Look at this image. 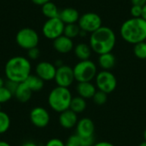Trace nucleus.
<instances>
[{
  "label": "nucleus",
  "mask_w": 146,
  "mask_h": 146,
  "mask_svg": "<svg viewBox=\"0 0 146 146\" xmlns=\"http://www.w3.org/2000/svg\"><path fill=\"white\" fill-rule=\"evenodd\" d=\"M54 80L58 86L68 88L75 80L73 68L65 64L57 68Z\"/></svg>",
  "instance_id": "obj_11"
},
{
  "label": "nucleus",
  "mask_w": 146,
  "mask_h": 146,
  "mask_svg": "<svg viewBox=\"0 0 146 146\" xmlns=\"http://www.w3.org/2000/svg\"><path fill=\"white\" fill-rule=\"evenodd\" d=\"M36 74L44 81H50L55 79L56 67L50 62H40L35 68Z\"/></svg>",
  "instance_id": "obj_12"
},
{
  "label": "nucleus",
  "mask_w": 146,
  "mask_h": 146,
  "mask_svg": "<svg viewBox=\"0 0 146 146\" xmlns=\"http://www.w3.org/2000/svg\"><path fill=\"white\" fill-rule=\"evenodd\" d=\"M144 139H145V141H146V129L144 132Z\"/></svg>",
  "instance_id": "obj_45"
},
{
  "label": "nucleus",
  "mask_w": 146,
  "mask_h": 146,
  "mask_svg": "<svg viewBox=\"0 0 146 146\" xmlns=\"http://www.w3.org/2000/svg\"><path fill=\"white\" fill-rule=\"evenodd\" d=\"M72 98L73 96L68 88L56 86L49 93L48 104L55 112L62 113L69 109Z\"/></svg>",
  "instance_id": "obj_4"
},
{
  "label": "nucleus",
  "mask_w": 146,
  "mask_h": 146,
  "mask_svg": "<svg viewBox=\"0 0 146 146\" xmlns=\"http://www.w3.org/2000/svg\"><path fill=\"white\" fill-rule=\"evenodd\" d=\"M115 62H116V59L114 54H112V52L99 55L98 65L103 70H107V71L111 70L115 67Z\"/></svg>",
  "instance_id": "obj_18"
},
{
  "label": "nucleus",
  "mask_w": 146,
  "mask_h": 146,
  "mask_svg": "<svg viewBox=\"0 0 146 146\" xmlns=\"http://www.w3.org/2000/svg\"><path fill=\"white\" fill-rule=\"evenodd\" d=\"M44 146H65V144L60 139L54 138V139H50V140H48Z\"/></svg>",
  "instance_id": "obj_34"
},
{
  "label": "nucleus",
  "mask_w": 146,
  "mask_h": 146,
  "mask_svg": "<svg viewBox=\"0 0 146 146\" xmlns=\"http://www.w3.org/2000/svg\"><path fill=\"white\" fill-rule=\"evenodd\" d=\"M92 100H93L95 104L102 106V105L106 104V102L108 100V94L104 93V92H101V91L98 90L96 92V93L94 94V96L92 98Z\"/></svg>",
  "instance_id": "obj_27"
},
{
  "label": "nucleus",
  "mask_w": 146,
  "mask_h": 146,
  "mask_svg": "<svg viewBox=\"0 0 146 146\" xmlns=\"http://www.w3.org/2000/svg\"><path fill=\"white\" fill-rule=\"evenodd\" d=\"M31 123L38 128L46 127L50 121V115L46 109L37 106L31 110L29 114Z\"/></svg>",
  "instance_id": "obj_10"
},
{
  "label": "nucleus",
  "mask_w": 146,
  "mask_h": 146,
  "mask_svg": "<svg viewBox=\"0 0 146 146\" xmlns=\"http://www.w3.org/2000/svg\"><path fill=\"white\" fill-rule=\"evenodd\" d=\"M75 56L80 61L89 60L92 55V48L89 44L85 43L78 44L74 48Z\"/></svg>",
  "instance_id": "obj_20"
},
{
  "label": "nucleus",
  "mask_w": 146,
  "mask_h": 146,
  "mask_svg": "<svg viewBox=\"0 0 146 146\" xmlns=\"http://www.w3.org/2000/svg\"><path fill=\"white\" fill-rule=\"evenodd\" d=\"M95 86L98 91L110 94L116 89L117 80L110 71L102 70L98 73L95 78Z\"/></svg>",
  "instance_id": "obj_7"
},
{
  "label": "nucleus",
  "mask_w": 146,
  "mask_h": 146,
  "mask_svg": "<svg viewBox=\"0 0 146 146\" xmlns=\"http://www.w3.org/2000/svg\"><path fill=\"white\" fill-rule=\"evenodd\" d=\"M15 41L21 49L28 50L32 48L38 47L39 36L34 29L31 27H23L17 32Z\"/></svg>",
  "instance_id": "obj_6"
},
{
  "label": "nucleus",
  "mask_w": 146,
  "mask_h": 146,
  "mask_svg": "<svg viewBox=\"0 0 146 146\" xmlns=\"http://www.w3.org/2000/svg\"><path fill=\"white\" fill-rule=\"evenodd\" d=\"M41 10L43 15L47 18V19H51V18H56L59 16V13L60 10L58 9L57 6L50 2L46 3L45 4H44L43 6H41Z\"/></svg>",
  "instance_id": "obj_23"
},
{
  "label": "nucleus",
  "mask_w": 146,
  "mask_h": 146,
  "mask_svg": "<svg viewBox=\"0 0 146 146\" xmlns=\"http://www.w3.org/2000/svg\"><path fill=\"white\" fill-rule=\"evenodd\" d=\"M54 65H55V66L56 67V68H59V67H61V66H62V65H64V64H63V62H62V60H56V61L55 62Z\"/></svg>",
  "instance_id": "obj_40"
},
{
  "label": "nucleus",
  "mask_w": 146,
  "mask_h": 146,
  "mask_svg": "<svg viewBox=\"0 0 146 146\" xmlns=\"http://www.w3.org/2000/svg\"><path fill=\"white\" fill-rule=\"evenodd\" d=\"M133 5H137V6H141L143 7L146 3V0H131Z\"/></svg>",
  "instance_id": "obj_35"
},
{
  "label": "nucleus",
  "mask_w": 146,
  "mask_h": 146,
  "mask_svg": "<svg viewBox=\"0 0 146 146\" xmlns=\"http://www.w3.org/2000/svg\"><path fill=\"white\" fill-rule=\"evenodd\" d=\"M133 53L135 56L141 60H146V42L143 41L134 44Z\"/></svg>",
  "instance_id": "obj_26"
},
{
  "label": "nucleus",
  "mask_w": 146,
  "mask_h": 146,
  "mask_svg": "<svg viewBox=\"0 0 146 146\" xmlns=\"http://www.w3.org/2000/svg\"><path fill=\"white\" fill-rule=\"evenodd\" d=\"M64 27L65 24L59 17L47 19L43 25L42 33L46 38L54 40L63 34Z\"/></svg>",
  "instance_id": "obj_8"
},
{
  "label": "nucleus",
  "mask_w": 146,
  "mask_h": 146,
  "mask_svg": "<svg viewBox=\"0 0 146 146\" xmlns=\"http://www.w3.org/2000/svg\"><path fill=\"white\" fill-rule=\"evenodd\" d=\"M93 146H115L112 143L107 141H100L98 143H95Z\"/></svg>",
  "instance_id": "obj_37"
},
{
  "label": "nucleus",
  "mask_w": 146,
  "mask_h": 146,
  "mask_svg": "<svg viewBox=\"0 0 146 146\" xmlns=\"http://www.w3.org/2000/svg\"><path fill=\"white\" fill-rule=\"evenodd\" d=\"M75 128H76V134L81 138L94 137L95 125L94 122L92 121V119L88 117H84L79 120Z\"/></svg>",
  "instance_id": "obj_13"
},
{
  "label": "nucleus",
  "mask_w": 146,
  "mask_h": 146,
  "mask_svg": "<svg viewBox=\"0 0 146 146\" xmlns=\"http://www.w3.org/2000/svg\"><path fill=\"white\" fill-rule=\"evenodd\" d=\"M73 70L77 82H92L98 73L97 65L90 59L80 61L73 68Z\"/></svg>",
  "instance_id": "obj_5"
},
{
  "label": "nucleus",
  "mask_w": 146,
  "mask_h": 146,
  "mask_svg": "<svg viewBox=\"0 0 146 146\" xmlns=\"http://www.w3.org/2000/svg\"><path fill=\"white\" fill-rule=\"evenodd\" d=\"M34 4L38 5V6H43L48 2H50V0H31Z\"/></svg>",
  "instance_id": "obj_36"
},
{
  "label": "nucleus",
  "mask_w": 146,
  "mask_h": 146,
  "mask_svg": "<svg viewBox=\"0 0 146 146\" xmlns=\"http://www.w3.org/2000/svg\"><path fill=\"white\" fill-rule=\"evenodd\" d=\"M58 17L62 20V21L65 25H67V24H74L78 22L80 16L77 9L68 7L62 9L59 13Z\"/></svg>",
  "instance_id": "obj_17"
},
{
  "label": "nucleus",
  "mask_w": 146,
  "mask_h": 146,
  "mask_svg": "<svg viewBox=\"0 0 146 146\" xmlns=\"http://www.w3.org/2000/svg\"><path fill=\"white\" fill-rule=\"evenodd\" d=\"M32 65L28 58L16 56L9 58L4 67V74L9 80L16 83L24 82L31 74Z\"/></svg>",
  "instance_id": "obj_2"
},
{
  "label": "nucleus",
  "mask_w": 146,
  "mask_h": 146,
  "mask_svg": "<svg viewBox=\"0 0 146 146\" xmlns=\"http://www.w3.org/2000/svg\"><path fill=\"white\" fill-rule=\"evenodd\" d=\"M86 106H87L86 100L80 96H76V97H73L70 103L69 109L74 113H76L77 115H79L86 110Z\"/></svg>",
  "instance_id": "obj_22"
},
{
  "label": "nucleus",
  "mask_w": 146,
  "mask_h": 146,
  "mask_svg": "<svg viewBox=\"0 0 146 146\" xmlns=\"http://www.w3.org/2000/svg\"><path fill=\"white\" fill-rule=\"evenodd\" d=\"M139 146H146V141H144V142H142L141 144H139Z\"/></svg>",
  "instance_id": "obj_44"
},
{
  "label": "nucleus",
  "mask_w": 146,
  "mask_h": 146,
  "mask_svg": "<svg viewBox=\"0 0 146 146\" xmlns=\"http://www.w3.org/2000/svg\"><path fill=\"white\" fill-rule=\"evenodd\" d=\"M121 38L127 43L136 44L146 40V21L142 17L130 18L124 21L120 29Z\"/></svg>",
  "instance_id": "obj_3"
},
{
  "label": "nucleus",
  "mask_w": 146,
  "mask_h": 146,
  "mask_svg": "<svg viewBox=\"0 0 146 146\" xmlns=\"http://www.w3.org/2000/svg\"><path fill=\"white\" fill-rule=\"evenodd\" d=\"M40 56V50L38 47L32 48L27 50V56L30 60H37Z\"/></svg>",
  "instance_id": "obj_30"
},
{
  "label": "nucleus",
  "mask_w": 146,
  "mask_h": 146,
  "mask_svg": "<svg viewBox=\"0 0 146 146\" xmlns=\"http://www.w3.org/2000/svg\"><path fill=\"white\" fill-rule=\"evenodd\" d=\"M98 91L96 86L92 82H78L76 86V92L78 96L86 99L92 98Z\"/></svg>",
  "instance_id": "obj_16"
},
{
  "label": "nucleus",
  "mask_w": 146,
  "mask_h": 146,
  "mask_svg": "<svg viewBox=\"0 0 146 146\" xmlns=\"http://www.w3.org/2000/svg\"><path fill=\"white\" fill-rule=\"evenodd\" d=\"M116 43L115 32L109 27H101L91 34L89 45L98 55L111 52Z\"/></svg>",
  "instance_id": "obj_1"
},
{
  "label": "nucleus",
  "mask_w": 146,
  "mask_h": 146,
  "mask_svg": "<svg viewBox=\"0 0 146 146\" xmlns=\"http://www.w3.org/2000/svg\"><path fill=\"white\" fill-rule=\"evenodd\" d=\"M21 146H38V145L35 144L34 142H32V141H27V142L23 143Z\"/></svg>",
  "instance_id": "obj_38"
},
{
  "label": "nucleus",
  "mask_w": 146,
  "mask_h": 146,
  "mask_svg": "<svg viewBox=\"0 0 146 146\" xmlns=\"http://www.w3.org/2000/svg\"><path fill=\"white\" fill-rule=\"evenodd\" d=\"M80 28L78 24L76 23L67 24L65 25V27H64L63 35L67 36L69 38H74L80 35Z\"/></svg>",
  "instance_id": "obj_24"
},
{
  "label": "nucleus",
  "mask_w": 146,
  "mask_h": 146,
  "mask_svg": "<svg viewBox=\"0 0 146 146\" xmlns=\"http://www.w3.org/2000/svg\"><path fill=\"white\" fill-rule=\"evenodd\" d=\"M1 109H2V106H1V104H0V111H1Z\"/></svg>",
  "instance_id": "obj_46"
},
{
  "label": "nucleus",
  "mask_w": 146,
  "mask_h": 146,
  "mask_svg": "<svg viewBox=\"0 0 146 146\" xmlns=\"http://www.w3.org/2000/svg\"><path fill=\"white\" fill-rule=\"evenodd\" d=\"M59 124L64 129H72L76 127L78 123V115L70 109L60 113Z\"/></svg>",
  "instance_id": "obj_14"
},
{
  "label": "nucleus",
  "mask_w": 146,
  "mask_h": 146,
  "mask_svg": "<svg viewBox=\"0 0 146 146\" xmlns=\"http://www.w3.org/2000/svg\"><path fill=\"white\" fill-rule=\"evenodd\" d=\"M142 18L146 21V3L142 7Z\"/></svg>",
  "instance_id": "obj_39"
},
{
  "label": "nucleus",
  "mask_w": 146,
  "mask_h": 146,
  "mask_svg": "<svg viewBox=\"0 0 146 146\" xmlns=\"http://www.w3.org/2000/svg\"><path fill=\"white\" fill-rule=\"evenodd\" d=\"M94 144H95L94 137H90V138L80 137V146H93Z\"/></svg>",
  "instance_id": "obj_32"
},
{
  "label": "nucleus",
  "mask_w": 146,
  "mask_h": 146,
  "mask_svg": "<svg viewBox=\"0 0 146 146\" xmlns=\"http://www.w3.org/2000/svg\"><path fill=\"white\" fill-rule=\"evenodd\" d=\"M131 15L133 18H140L142 17V7L141 6H137V5H133L130 10Z\"/></svg>",
  "instance_id": "obj_31"
},
{
  "label": "nucleus",
  "mask_w": 146,
  "mask_h": 146,
  "mask_svg": "<svg viewBox=\"0 0 146 146\" xmlns=\"http://www.w3.org/2000/svg\"><path fill=\"white\" fill-rule=\"evenodd\" d=\"M32 95H33V92L27 87V86L24 82L19 84L17 90L15 91V92L14 94L15 98L21 103L28 102L31 99Z\"/></svg>",
  "instance_id": "obj_19"
},
{
  "label": "nucleus",
  "mask_w": 146,
  "mask_h": 146,
  "mask_svg": "<svg viewBox=\"0 0 146 146\" xmlns=\"http://www.w3.org/2000/svg\"><path fill=\"white\" fill-rule=\"evenodd\" d=\"M13 96L14 95L12 94V92L5 86L0 87V104H1L9 102L12 98Z\"/></svg>",
  "instance_id": "obj_28"
},
{
  "label": "nucleus",
  "mask_w": 146,
  "mask_h": 146,
  "mask_svg": "<svg viewBox=\"0 0 146 146\" xmlns=\"http://www.w3.org/2000/svg\"><path fill=\"white\" fill-rule=\"evenodd\" d=\"M11 121L10 117L6 112L0 111V134H3L8 132L10 127Z\"/></svg>",
  "instance_id": "obj_25"
},
{
  "label": "nucleus",
  "mask_w": 146,
  "mask_h": 146,
  "mask_svg": "<svg viewBox=\"0 0 146 146\" xmlns=\"http://www.w3.org/2000/svg\"><path fill=\"white\" fill-rule=\"evenodd\" d=\"M78 25L81 30L92 34L102 27V19L97 13L87 12L80 17Z\"/></svg>",
  "instance_id": "obj_9"
},
{
  "label": "nucleus",
  "mask_w": 146,
  "mask_h": 146,
  "mask_svg": "<svg viewBox=\"0 0 146 146\" xmlns=\"http://www.w3.org/2000/svg\"><path fill=\"white\" fill-rule=\"evenodd\" d=\"M24 83L33 92H40L44 86V81L41 80L37 74H30L24 81Z\"/></svg>",
  "instance_id": "obj_21"
},
{
  "label": "nucleus",
  "mask_w": 146,
  "mask_h": 146,
  "mask_svg": "<svg viewBox=\"0 0 146 146\" xmlns=\"http://www.w3.org/2000/svg\"><path fill=\"white\" fill-rule=\"evenodd\" d=\"M65 146H80V137L77 134L71 135L68 139V140L65 144Z\"/></svg>",
  "instance_id": "obj_29"
},
{
  "label": "nucleus",
  "mask_w": 146,
  "mask_h": 146,
  "mask_svg": "<svg viewBox=\"0 0 146 146\" xmlns=\"http://www.w3.org/2000/svg\"><path fill=\"white\" fill-rule=\"evenodd\" d=\"M86 33L85 32V31H83V30H81L80 29V35L79 36H80V37H84V36H86Z\"/></svg>",
  "instance_id": "obj_42"
},
{
  "label": "nucleus",
  "mask_w": 146,
  "mask_h": 146,
  "mask_svg": "<svg viewBox=\"0 0 146 146\" xmlns=\"http://www.w3.org/2000/svg\"><path fill=\"white\" fill-rule=\"evenodd\" d=\"M4 80H3V78L2 77H0V87H2V86H4Z\"/></svg>",
  "instance_id": "obj_43"
},
{
  "label": "nucleus",
  "mask_w": 146,
  "mask_h": 146,
  "mask_svg": "<svg viewBox=\"0 0 146 146\" xmlns=\"http://www.w3.org/2000/svg\"><path fill=\"white\" fill-rule=\"evenodd\" d=\"M19 84H20V83H16V82H15V81L7 80V81L4 83V86H5L12 92V94L14 95L15 92V91L17 90V87H18Z\"/></svg>",
  "instance_id": "obj_33"
},
{
  "label": "nucleus",
  "mask_w": 146,
  "mask_h": 146,
  "mask_svg": "<svg viewBox=\"0 0 146 146\" xmlns=\"http://www.w3.org/2000/svg\"><path fill=\"white\" fill-rule=\"evenodd\" d=\"M53 47L61 54L69 53L74 48L72 38H69L63 34L53 40Z\"/></svg>",
  "instance_id": "obj_15"
},
{
  "label": "nucleus",
  "mask_w": 146,
  "mask_h": 146,
  "mask_svg": "<svg viewBox=\"0 0 146 146\" xmlns=\"http://www.w3.org/2000/svg\"><path fill=\"white\" fill-rule=\"evenodd\" d=\"M0 146H11L8 142L3 141V140H0Z\"/></svg>",
  "instance_id": "obj_41"
}]
</instances>
